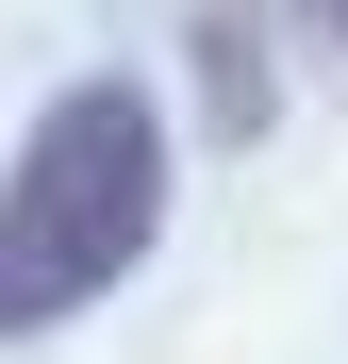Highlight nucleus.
Instances as JSON below:
<instances>
[{
    "label": "nucleus",
    "instance_id": "nucleus-3",
    "mask_svg": "<svg viewBox=\"0 0 348 364\" xmlns=\"http://www.w3.org/2000/svg\"><path fill=\"white\" fill-rule=\"evenodd\" d=\"M299 17H315V33H332V50H348V0H299Z\"/></svg>",
    "mask_w": 348,
    "mask_h": 364
},
{
    "label": "nucleus",
    "instance_id": "nucleus-2",
    "mask_svg": "<svg viewBox=\"0 0 348 364\" xmlns=\"http://www.w3.org/2000/svg\"><path fill=\"white\" fill-rule=\"evenodd\" d=\"M199 50H216V133H265V33L216 0V17H199Z\"/></svg>",
    "mask_w": 348,
    "mask_h": 364
},
{
    "label": "nucleus",
    "instance_id": "nucleus-1",
    "mask_svg": "<svg viewBox=\"0 0 348 364\" xmlns=\"http://www.w3.org/2000/svg\"><path fill=\"white\" fill-rule=\"evenodd\" d=\"M149 232H166V100L116 67L50 83V116L0 166V331H50L83 298H116L149 265Z\"/></svg>",
    "mask_w": 348,
    "mask_h": 364
}]
</instances>
